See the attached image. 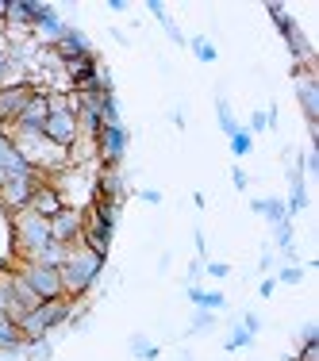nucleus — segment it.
I'll return each mask as SVG.
<instances>
[{
    "instance_id": "nucleus-7",
    "label": "nucleus",
    "mask_w": 319,
    "mask_h": 361,
    "mask_svg": "<svg viewBox=\"0 0 319 361\" xmlns=\"http://www.w3.org/2000/svg\"><path fill=\"white\" fill-rule=\"evenodd\" d=\"M31 92H35V85L31 81H23V85H4L0 89V127H12L16 119H20V111H23V104L31 100Z\"/></svg>"
},
{
    "instance_id": "nucleus-11",
    "label": "nucleus",
    "mask_w": 319,
    "mask_h": 361,
    "mask_svg": "<svg viewBox=\"0 0 319 361\" xmlns=\"http://www.w3.org/2000/svg\"><path fill=\"white\" fill-rule=\"evenodd\" d=\"M28 208L35 212V216H42V219H50V216H58V212H62L66 204H62V196H58L54 188H50L47 180H42V185H35V192H31Z\"/></svg>"
},
{
    "instance_id": "nucleus-37",
    "label": "nucleus",
    "mask_w": 319,
    "mask_h": 361,
    "mask_svg": "<svg viewBox=\"0 0 319 361\" xmlns=\"http://www.w3.org/2000/svg\"><path fill=\"white\" fill-rule=\"evenodd\" d=\"M4 12H8V0H0V23H4Z\"/></svg>"
},
{
    "instance_id": "nucleus-31",
    "label": "nucleus",
    "mask_w": 319,
    "mask_h": 361,
    "mask_svg": "<svg viewBox=\"0 0 319 361\" xmlns=\"http://www.w3.org/2000/svg\"><path fill=\"white\" fill-rule=\"evenodd\" d=\"M231 180H235V188H246V185H250V177H246V169H239V166H235V169H231Z\"/></svg>"
},
{
    "instance_id": "nucleus-17",
    "label": "nucleus",
    "mask_w": 319,
    "mask_h": 361,
    "mask_svg": "<svg viewBox=\"0 0 319 361\" xmlns=\"http://www.w3.org/2000/svg\"><path fill=\"white\" fill-rule=\"evenodd\" d=\"M188 300H193L200 312H223V307H227V296H223V292H204L196 285H188Z\"/></svg>"
},
{
    "instance_id": "nucleus-1",
    "label": "nucleus",
    "mask_w": 319,
    "mask_h": 361,
    "mask_svg": "<svg viewBox=\"0 0 319 361\" xmlns=\"http://www.w3.org/2000/svg\"><path fill=\"white\" fill-rule=\"evenodd\" d=\"M100 269H104V257H97L89 250V246H70V254H66V262L58 265V277H62V296L66 300H77L85 296L92 285H97Z\"/></svg>"
},
{
    "instance_id": "nucleus-5",
    "label": "nucleus",
    "mask_w": 319,
    "mask_h": 361,
    "mask_svg": "<svg viewBox=\"0 0 319 361\" xmlns=\"http://www.w3.org/2000/svg\"><path fill=\"white\" fill-rule=\"evenodd\" d=\"M81 231H85V208H62L58 216H50V243L77 246Z\"/></svg>"
},
{
    "instance_id": "nucleus-18",
    "label": "nucleus",
    "mask_w": 319,
    "mask_h": 361,
    "mask_svg": "<svg viewBox=\"0 0 319 361\" xmlns=\"http://www.w3.org/2000/svg\"><path fill=\"white\" fill-rule=\"evenodd\" d=\"M254 212H258V216H265V219L273 223V227L289 219V208H284V200H277V196H265V200H254Z\"/></svg>"
},
{
    "instance_id": "nucleus-6",
    "label": "nucleus",
    "mask_w": 319,
    "mask_h": 361,
    "mask_svg": "<svg viewBox=\"0 0 319 361\" xmlns=\"http://www.w3.org/2000/svg\"><path fill=\"white\" fill-rule=\"evenodd\" d=\"M124 150H127L124 123H104V127H100V131H97V161H100V166H119Z\"/></svg>"
},
{
    "instance_id": "nucleus-27",
    "label": "nucleus",
    "mask_w": 319,
    "mask_h": 361,
    "mask_svg": "<svg viewBox=\"0 0 319 361\" xmlns=\"http://www.w3.org/2000/svg\"><path fill=\"white\" fill-rule=\"evenodd\" d=\"M28 346H31V361H47V357H50V342H47V338L28 342Z\"/></svg>"
},
{
    "instance_id": "nucleus-26",
    "label": "nucleus",
    "mask_w": 319,
    "mask_h": 361,
    "mask_svg": "<svg viewBox=\"0 0 319 361\" xmlns=\"http://www.w3.org/2000/svg\"><path fill=\"white\" fill-rule=\"evenodd\" d=\"M277 246H281V250H292V223L289 219L277 223Z\"/></svg>"
},
{
    "instance_id": "nucleus-25",
    "label": "nucleus",
    "mask_w": 319,
    "mask_h": 361,
    "mask_svg": "<svg viewBox=\"0 0 319 361\" xmlns=\"http://www.w3.org/2000/svg\"><path fill=\"white\" fill-rule=\"evenodd\" d=\"M131 350H135L139 357H146V361L158 357V346H154V342H146V338H131Z\"/></svg>"
},
{
    "instance_id": "nucleus-10",
    "label": "nucleus",
    "mask_w": 319,
    "mask_h": 361,
    "mask_svg": "<svg viewBox=\"0 0 319 361\" xmlns=\"http://www.w3.org/2000/svg\"><path fill=\"white\" fill-rule=\"evenodd\" d=\"M50 54H58V62H62L66 70H70V66L89 62V58H92V50H89V42H85V35H77V31L70 27L62 42H54V50H50Z\"/></svg>"
},
{
    "instance_id": "nucleus-4",
    "label": "nucleus",
    "mask_w": 319,
    "mask_h": 361,
    "mask_svg": "<svg viewBox=\"0 0 319 361\" xmlns=\"http://www.w3.org/2000/svg\"><path fill=\"white\" fill-rule=\"evenodd\" d=\"M16 273H20V277L39 292V300H62V277H58V269L39 265V262H20V265H16Z\"/></svg>"
},
{
    "instance_id": "nucleus-14",
    "label": "nucleus",
    "mask_w": 319,
    "mask_h": 361,
    "mask_svg": "<svg viewBox=\"0 0 319 361\" xmlns=\"http://www.w3.org/2000/svg\"><path fill=\"white\" fill-rule=\"evenodd\" d=\"M97 196H104V200H119V196H124V177H119L116 166H100V173H97Z\"/></svg>"
},
{
    "instance_id": "nucleus-23",
    "label": "nucleus",
    "mask_w": 319,
    "mask_h": 361,
    "mask_svg": "<svg viewBox=\"0 0 319 361\" xmlns=\"http://www.w3.org/2000/svg\"><path fill=\"white\" fill-rule=\"evenodd\" d=\"M231 154H235V158H246V154H250V135L243 131V127L231 135Z\"/></svg>"
},
{
    "instance_id": "nucleus-32",
    "label": "nucleus",
    "mask_w": 319,
    "mask_h": 361,
    "mask_svg": "<svg viewBox=\"0 0 319 361\" xmlns=\"http://www.w3.org/2000/svg\"><path fill=\"white\" fill-rule=\"evenodd\" d=\"M319 357V342H308L304 350H300V361H315Z\"/></svg>"
},
{
    "instance_id": "nucleus-28",
    "label": "nucleus",
    "mask_w": 319,
    "mask_h": 361,
    "mask_svg": "<svg viewBox=\"0 0 319 361\" xmlns=\"http://www.w3.org/2000/svg\"><path fill=\"white\" fill-rule=\"evenodd\" d=\"M204 273H208V277H215V281H223V277L231 273V265H227V262H208V265H204Z\"/></svg>"
},
{
    "instance_id": "nucleus-35",
    "label": "nucleus",
    "mask_w": 319,
    "mask_h": 361,
    "mask_svg": "<svg viewBox=\"0 0 319 361\" xmlns=\"http://www.w3.org/2000/svg\"><path fill=\"white\" fill-rule=\"evenodd\" d=\"M315 338H319V326L308 323V326H304V346H308V342H315Z\"/></svg>"
},
{
    "instance_id": "nucleus-13",
    "label": "nucleus",
    "mask_w": 319,
    "mask_h": 361,
    "mask_svg": "<svg viewBox=\"0 0 319 361\" xmlns=\"http://www.w3.org/2000/svg\"><path fill=\"white\" fill-rule=\"evenodd\" d=\"M35 185H42V180H8V185L0 188V204H4V208H12V212L28 208V200H31V192H35Z\"/></svg>"
},
{
    "instance_id": "nucleus-33",
    "label": "nucleus",
    "mask_w": 319,
    "mask_h": 361,
    "mask_svg": "<svg viewBox=\"0 0 319 361\" xmlns=\"http://www.w3.org/2000/svg\"><path fill=\"white\" fill-rule=\"evenodd\" d=\"M139 196H143V200H146V204H158V200H162V192H158V188H143V192H139Z\"/></svg>"
},
{
    "instance_id": "nucleus-29",
    "label": "nucleus",
    "mask_w": 319,
    "mask_h": 361,
    "mask_svg": "<svg viewBox=\"0 0 319 361\" xmlns=\"http://www.w3.org/2000/svg\"><path fill=\"white\" fill-rule=\"evenodd\" d=\"M243 326H246L250 334H258V331H262V315H258V312H246V315H243Z\"/></svg>"
},
{
    "instance_id": "nucleus-9",
    "label": "nucleus",
    "mask_w": 319,
    "mask_h": 361,
    "mask_svg": "<svg viewBox=\"0 0 319 361\" xmlns=\"http://www.w3.org/2000/svg\"><path fill=\"white\" fill-rule=\"evenodd\" d=\"M50 119V104H47V89H35L31 92V100L23 104L20 119H16L12 127H20V131H42V123Z\"/></svg>"
},
{
    "instance_id": "nucleus-21",
    "label": "nucleus",
    "mask_w": 319,
    "mask_h": 361,
    "mask_svg": "<svg viewBox=\"0 0 319 361\" xmlns=\"http://www.w3.org/2000/svg\"><path fill=\"white\" fill-rule=\"evenodd\" d=\"M250 342H254V334H250L246 326L239 323L235 331H231V338H227V350H243V346H250Z\"/></svg>"
},
{
    "instance_id": "nucleus-24",
    "label": "nucleus",
    "mask_w": 319,
    "mask_h": 361,
    "mask_svg": "<svg viewBox=\"0 0 319 361\" xmlns=\"http://www.w3.org/2000/svg\"><path fill=\"white\" fill-rule=\"evenodd\" d=\"M277 281L281 285H300V281H304V269H300V265H284L277 273Z\"/></svg>"
},
{
    "instance_id": "nucleus-15",
    "label": "nucleus",
    "mask_w": 319,
    "mask_h": 361,
    "mask_svg": "<svg viewBox=\"0 0 319 361\" xmlns=\"http://www.w3.org/2000/svg\"><path fill=\"white\" fill-rule=\"evenodd\" d=\"M4 23H8L12 31H28V27H35V16H31V0H8Z\"/></svg>"
},
{
    "instance_id": "nucleus-36",
    "label": "nucleus",
    "mask_w": 319,
    "mask_h": 361,
    "mask_svg": "<svg viewBox=\"0 0 319 361\" xmlns=\"http://www.w3.org/2000/svg\"><path fill=\"white\" fill-rule=\"evenodd\" d=\"M277 292V281H262V296H273Z\"/></svg>"
},
{
    "instance_id": "nucleus-19",
    "label": "nucleus",
    "mask_w": 319,
    "mask_h": 361,
    "mask_svg": "<svg viewBox=\"0 0 319 361\" xmlns=\"http://www.w3.org/2000/svg\"><path fill=\"white\" fill-rule=\"evenodd\" d=\"M66 254H70V246H58V243H50V246H42V250L35 254V262H39V265H50V269H58V265L66 262Z\"/></svg>"
},
{
    "instance_id": "nucleus-3",
    "label": "nucleus",
    "mask_w": 319,
    "mask_h": 361,
    "mask_svg": "<svg viewBox=\"0 0 319 361\" xmlns=\"http://www.w3.org/2000/svg\"><path fill=\"white\" fill-rule=\"evenodd\" d=\"M70 315H73V304L62 296V300H42L35 312H23L16 323H20L23 342H39V338H47L54 326H62Z\"/></svg>"
},
{
    "instance_id": "nucleus-30",
    "label": "nucleus",
    "mask_w": 319,
    "mask_h": 361,
    "mask_svg": "<svg viewBox=\"0 0 319 361\" xmlns=\"http://www.w3.org/2000/svg\"><path fill=\"white\" fill-rule=\"evenodd\" d=\"M212 323H215V315H212V312H200V315L193 319V331H208Z\"/></svg>"
},
{
    "instance_id": "nucleus-12",
    "label": "nucleus",
    "mask_w": 319,
    "mask_h": 361,
    "mask_svg": "<svg viewBox=\"0 0 319 361\" xmlns=\"http://www.w3.org/2000/svg\"><path fill=\"white\" fill-rule=\"evenodd\" d=\"M296 97H300V108H304L308 123H315V116H319V85H315V77L308 70L296 73Z\"/></svg>"
},
{
    "instance_id": "nucleus-38",
    "label": "nucleus",
    "mask_w": 319,
    "mask_h": 361,
    "mask_svg": "<svg viewBox=\"0 0 319 361\" xmlns=\"http://www.w3.org/2000/svg\"><path fill=\"white\" fill-rule=\"evenodd\" d=\"M0 146H8V131H4V127H0Z\"/></svg>"
},
{
    "instance_id": "nucleus-34",
    "label": "nucleus",
    "mask_w": 319,
    "mask_h": 361,
    "mask_svg": "<svg viewBox=\"0 0 319 361\" xmlns=\"http://www.w3.org/2000/svg\"><path fill=\"white\" fill-rule=\"evenodd\" d=\"M304 169H308V173H315V169H319V154H315V150L304 158Z\"/></svg>"
},
{
    "instance_id": "nucleus-16",
    "label": "nucleus",
    "mask_w": 319,
    "mask_h": 361,
    "mask_svg": "<svg viewBox=\"0 0 319 361\" xmlns=\"http://www.w3.org/2000/svg\"><path fill=\"white\" fill-rule=\"evenodd\" d=\"M12 296H16V304H20V312H35V307L42 304V300H39V292L31 288L28 281H23L20 273H16V269H12Z\"/></svg>"
},
{
    "instance_id": "nucleus-20",
    "label": "nucleus",
    "mask_w": 319,
    "mask_h": 361,
    "mask_svg": "<svg viewBox=\"0 0 319 361\" xmlns=\"http://www.w3.org/2000/svg\"><path fill=\"white\" fill-rule=\"evenodd\" d=\"M188 47H193V54H196V58H200V62H204V66H212V62H215V58H219V50H215V47H212V42H208V39H193V42H188Z\"/></svg>"
},
{
    "instance_id": "nucleus-8",
    "label": "nucleus",
    "mask_w": 319,
    "mask_h": 361,
    "mask_svg": "<svg viewBox=\"0 0 319 361\" xmlns=\"http://www.w3.org/2000/svg\"><path fill=\"white\" fill-rule=\"evenodd\" d=\"M42 135L70 154V146L77 142V116L73 111H50V119L42 123Z\"/></svg>"
},
{
    "instance_id": "nucleus-2",
    "label": "nucleus",
    "mask_w": 319,
    "mask_h": 361,
    "mask_svg": "<svg viewBox=\"0 0 319 361\" xmlns=\"http://www.w3.org/2000/svg\"><path fill=\"white\" fill-rule=\"evenodd\" d=\"M42 246H50V219L35 216L31 208L12 212V250L20 262H35Z\"/></svg>"
},
{
    "instance_id": "nucleus-22",
    "label": "nucleus",
    "mask_w": 319,
    "mask_h": 361,
    "mask_svg": "<svg viewBox=\"0 0 319 361\" xmlns=\"http://www.w3.org/2000/svg\"><path fill=\"white\" fill-rule=\"evenodd\" d=\"M265 127H270V111H254V116H250V123L243 127V131L250 135V139H254V135H262Z\"/></svg>"
}]
</instances>
